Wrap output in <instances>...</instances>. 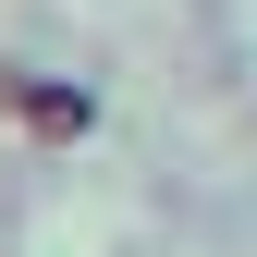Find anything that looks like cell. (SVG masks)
<instances>
[{"label": "cell", "instance_id": "obj_1", "mask_svg": "<svg viewBox=\"0 0 257 257\" xmlns=\"http://www.w3.org/2000/svg\"><path fill=\"white\" fill-rule=\"evenodd\" d=\"M0 110H13L25 135H49V147L98 135V86H74V74H37V61H0Z\"/></svg>", "mask_w": 257, "mask_h": 257}]
</instances>
